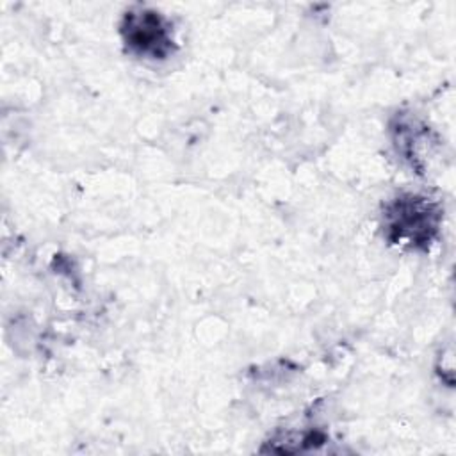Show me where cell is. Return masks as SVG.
<instances>
[{"mask_svg":"<svg viewBox=\"0 0 456 456\" xmlns=\"http://www.w3.org/2000/svg\"><path fill=\"white\" fill-rule=\"evenodd\" d=\"M121 36L132 53L146 59H166L175 48L171 25L151 9L128 11L121 21Z\"/></svg>","mask_w":456,"mask_h":456,"instance_id":"2","label":"cell"},{"mask_svg":"<svg viewBox=\"0 0 456 456\" xmlns=\"http://www.w3.org/2000/svg\"><path fill=\"white\" fill-rule=\"evenodd\" d=\"M383 219L388 240L410 248H426L438 232L440 210L436 203L424 196L404 194L387 207Z\"/></svg>","mask_w":456,"mask_h":456,"instance_id":"1","label":"cell"}]
</instances>
